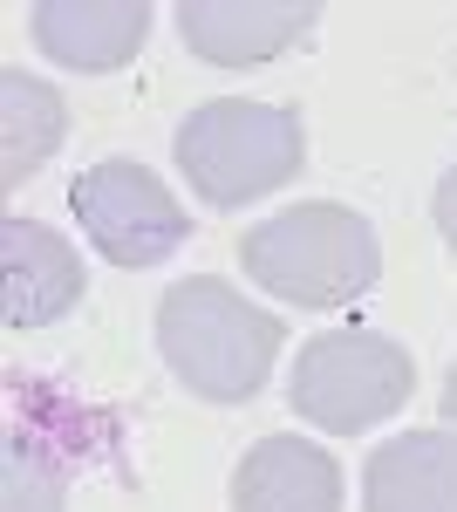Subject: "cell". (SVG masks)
Listing matches in <instances>:
<instances>
[{"label": "cell", "instance_id": "obj_1", "mask_svg": "<svg viewBox=\"0 0 457 512\" xmlns=\"http://www.w3.org/2000/svg\"><path fill=\"white\" fill-rule=\"evenodd\" d=\"M157 349L164 369L198 403H253L287 349V321L253 308L219 274H191L157 301Z\"/></svg>", "mask_w": 457, "mask_h": 512}, {"label": "cell", "instance_id": "obj_2", "mask_svg": "<svg viewBox=\"0 0 457 512\" xmlns=\"http://www.w3.org/2000/svg\"><path fill=\"white\" fill-rule=\"evenodd\" d=\"M239 267L253 287H267L294 308H348L382 274V239L362 212L335 198H307L260 219L239 239Z\"/></svg>", "mask_w": 457, "mask_h": 512}, {"label": "cell", "instance_id": "obj_3", "mask_svg": "<svg viewBox=\"0 0 457 512\" xmlns=\"http://www.w3.org/2000/svg\"><path fill=\"white\" fill-rule=\"evenodd\" d=\"M171 151H178V171L191 178V192L212 212H239V205L301 178L307 130H301V110H287V103L212 96L178 123Z\"/></svg>", "mask_w": 457, "mask_h": 512}, {"label": "cell", "instance_id": "obj_4", "mask_svg": "<svg viewBox=\"0 0 457 512\" xmlns=\"http://www.w3.org/2000/svg\"><path fill=\"white\" fill-rule=\"evenodd\" d=\"M294 410H301L314 431L328 437H355L376 431L382 417H396L410 390H417V362L410 349H396L376 328H328L301 342V362H294Z\"/></svg>", "mask_w": 457, "mask_h": 512}, {"label": "cell", "instance_id": "obj_5", "mask_svg": "<svg viewBox=\"0 0 457 512\" xmlns=\"http://www.w3.org/2000/svg\"><path fill=\"white\" fill-rule=\"evenodd\" d=\"M69 205H76L82 233L96 239V253L110 267H157L191 239V219L171 198V185L130 158L89 164L76 178V192H69Z\"/></svg>", "mask_w": 457, "mask_h": 512}, {"label": "cell", "instance_id": "obj_6", "mask_svg": "<svg viewBox=\"0 0 457 512\" xmlns=\"http://www.w3.org/2000/svg\"><path fill=\"white\" fill-rule=\"evenodd\" d=\"M321 21V0H185L178 41L212 69H253L301 48Z\"/></svg>", "mask_w": 457, "mask_h": 512}, {"label": "cell", "instance_id": "obj_7", "mask_svg": "<svg viewBox=\"0 0 457 512\" xmlns=\"http://www.w3.org/2000/svg\"><path fill=\"white\" fill-rule=\"evenodd\" d=\"M35 48L48 62L76 69V76H103L144 55L151 41V7L144 0H35Z\"/></svg>", "mask_w": 457, "mask_h": 512}, {"label": "cell", "instance_id": "obj_8", "mask_svg": "<svg viewBox=\"0 0 457 512\" xmlns=\"http://www.w3.org/2000/svg\"><path fill=\"white\" fill-rule=\"evenodd\" d=\"M232 512H342V465L307 437H260L232 472Z\"/></svg>", "mask_w": 457, "mask_h": 512}, {"label": "cell", "instance_id": "obj_9", "mask_svg": "<svg viewBox=\"0 0 457 512\" xmlns=\"http://www.w3.org/2000/svg\"><path fill=\"white\" fill-rule=\"evenodd\" d=\"M0 253H7V328H48L89 294L76 246L35 219H0Z\"/></svg>", "mask_w": 457, "mask_h": 512}, {"label": "cell", "instance_id": "obj_10", "mask_svg": "<svg viewBox=\"0 0 457 512\" xmlns=\"http://www.w3.org/2000/svg\"><path fill=\"white\" fill-rule=\"evenodd\" d=\"M362 512H457V431L389 437L362 472Z\"/></svg>", "mask_w": 457, "mask_h": 512}, {"label": "cell", "instance_id": "obj_11", "mask_svg": "<svg viewBox=\"0 0 457 512\" xmlns=\"http://www.w3.org/2000/svg\"><path fill=\"white\" fill-rule=\"evenodd\" d=\"M62 137H69V103L48 82L0 69V185H21L28 171H41L62 151Z\"/></svg>", "mask_w": 457, "mask_h": 512}, {"label": "cell", "instance_id": "obj_12", "mask_svg": "<svg viewBox=\"0 0 457 512\" xmlns=\"http://www.w3.org/2000/svg\"><path fill=\"white\" fill-rule=\"evenodd\" d=\"M69 499V458H55L48 431H21L7 437V512H62Z\"/></svg>", "mask_w": 457, "mask_h": 512}, {"label": "cell", "instance_id": "obj_13", "mask_svg": "<svg viewBox=\"0 0 457 512\" xmlns=\"http://www.w3.org/2000/svg\"><path fill=\"white\" fill-rule=\"evenodd\" d=\"M430 219H437V233L457 246V164L437 178V192H430Z\"/></svg>", "mask_w": 457, "mask_h": 512}, {"label": "cell", "instance_id": "obj_14", "mask_svg": "<svg viewBox=\"0 0 457 512\" xmlns=\"http://www.w3.org/2000/svg\"><path fill=\"white\" fill-rule=\"evenodd\" d=\"M444 424L457 431V362H451V376H444Z\"/></svg>", "mask_w": 457, "mask_h": 512}]
</instances>
